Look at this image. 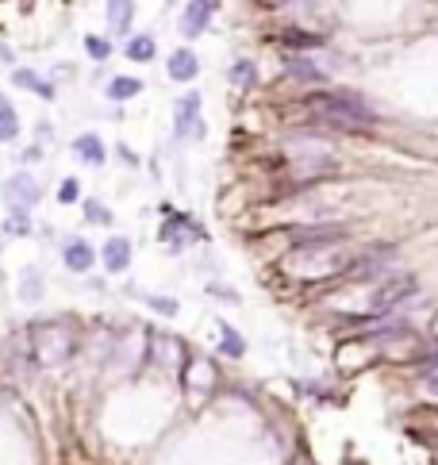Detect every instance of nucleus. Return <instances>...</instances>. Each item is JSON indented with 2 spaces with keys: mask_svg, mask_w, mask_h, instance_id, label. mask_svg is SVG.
Instances as JSON below:
<instances>
[{
  "mask_svg": "<svg viewBox=\"0 0 438 465\" xmlns=\"http://www.w3.org/2000/svg\"><path fill=\"white\" fill-rule=\"evenodd\" d=\"M131 16H135V4L131 0H108V24L116 35L131 31Z\"/></svg>",
  "mask_w": 438,
  "mask_h": 465,
  "instance_id": "4468645a",
  "label": "nucleus"
},
{
  "mask_svg": "<svg viewBox=\"0 0 438 465\" xmlns=\"http://www.w3.org/2000/svg\"><path fill=\"white\" fill-rule=\"evenodd\" d=\"M174 135L177 139H185V135H200V92H185V96L177 100Z\"/></svg>",
  "mask_w": 438,
  "mask_h": 465,
  "instance_id": "7ed1b4c3",
  "label": "nucleus"
},
{
  "mask_svg": "<svg viewBox=\"0 0 438 465\" xmlns=\"http://www.w3.org/2000/svg\"><path fill=\"white\" fill-rule=\"evenodd\" d=\"M74 154L81 162H89V166H104V142L96 139V135H77L74 139Z\"/></svg>",
  "mask_w": 438,
  "mask_h": 465,
  "instance_id": "f8f14e48",
  "label": "nucleus"
},
{
  "mask_svg": "<svg viewBox=\"0 0 438 465\" xmlns=\"http://www.w3.org/2000/svg\"><path fill=\"white\" fill-rule=\"evenodd\" d=\"M77 196H81V185H77L74 177H66V181H62V189H58V200H62V204H74Z\"/></svg>",
  "mask_w": 438,
  "mask_h": 465,
  "instance_id": "a878e982",
  "label": "nucleus"
},
{
  "mask_svg": "<svg viewBox=\"0 0 438 465\" xmlns=\"http://www.w3.org/2000/svg\"><path fill=\"white\" fill-rule=\"evenodd\" d=\"M85 46H89V54H92L96 62L108 58V42H104V39H92V35H89V39H85Z\"/></svg>",
  "mask_w": 438,
  "mask_h": 465,
  "instance_id": "bb28decb",
  "label": "nucleus"
},
{
  "mask_svg": "<svg viewBox=\"0 0 438 465\" xmlns=\"http://www.w3.org/2000/svg\"><path fill=\"white\" fill-rule=\"evenodd\" d=\"M346 239L342 227H312V231H300L296 235V246H331V242Z\"/></svg>",
  "mask_w": 438,
  "mask_h": 465,
  "instance_id": "ddd939ff",
  "label": "nucleus"
},
{
  "mask_svg": "<svg viewBox=\"0 0 438 465\" xmlns=\"http://www.w3.org/2000/svg\"><path fill=\"white\" fill-rule=\"evenodd\" d=\"M308 112H312L319 124L339 127V131H369V127L377 124L373 108L362 96H354V92H315V96L308 100Z\"/></svg>",
  "mask_w": 438,
  "mask_h": 465,
  "instance_id": "f257e3e1",
  "label": "nucleus"
},
{
  "mask_svg": "<svg viewBox=\"0 0 438 465\" xmlns=\"http://www.w3.org/2000/svg\"><path fill=\"white\" fill-rule=\"evenodd\" d=\"M19 135V119L16 112H12V104L4 96H0V142H12Z\"/></svg>",
  "mask_w": 438,
  "mask_h": 465,
  "instance_id": "f3484780",
  "label": "nucleus"
},
{
  "mask_svg": "<svg viewBox=\"0 0 438 465\" xmlns=\"http://www.w3.org/2000/svg\"><path fill=\"white\" fill-rule=\"evenodd\" d=\"M85 219H92V223H112V216H108V208L100 200H85Z\"/></svg>",
  "mask_w": 438,
  "mask_h": 465,
  "instance_id": "5701e85b",
  "label": "nucleus"
},
{
  "mask_svg": "<svg viewBox=\"0 0 438 465\" xmlns=\"http://www.w3.org/2000/svg\"><path fill=\"white\" fill-rule=\"evenodd\" d=\"M196 74H200V62H196L192 50H174V54H169V77H174V81H192Z\"/></svg>",
  "mask_w": 438,
  "mask_h": 465,
  "instance_id": "9b49d317",
  "label": "nucleus"
},
{
  "mask_svg": "<svg viewBox=\"0 0 438 465\" xmlns=\"http://www.w3.org/2000/svg\"><path fill=\"white\" fill-rule=\"evenodd\" d=\"M385 262H392V250H373V254L357 257L354 266H346V273L354 277V281H365V277H377Z\"/></svg>",
  "mask_w": 438,
  "mask_h": 465,
  "instance_id": "9d476101",
  "label": "nucleus"
},
{
  "mask_svg": "<svg viewBox=\"0 0 438 465\" xmlns=\"http://www.w3.org/2000/svg\"><path fill=\"white\" fill-rule=\"evenodd\" d=\"M12 77H16V85H24V89H31V92H39L42 100H54V89H50V85L42 81L39 74H31V69H16Z\"/></svg>",
  "mask_w": 438,
  "mask_h": 465,
  "instance_id": "dca6fc26",
  "label": "nucleus"
},
{
  "mask_svg": "<svg viewBox=\"0 0 438 465\" xmlns=\"http://www.w3.org/2000/svg\"><path fill=\"white\" fill-rule=\"evenodd\" d=\"M8 231H12V235H27V231H31V216H27V208H12Z\"/></svg>",
  "mask_w": 438,
  "mask_h": 465,
  "instance_id": "4be33fe9",
  "label": "nucleus"
},
{
  "mask_svg": "<svg viewBox=\"0 0 438 465\" xmlns=\"http://www.w3.org/2000/svg\"><path fill=\"white\" fill-rule=\"evenodd\" d=\"M146 304L154 307V312H162V316H177V300H169V296H146Z\"/></svg>",
  "mask_w": 438,
  "mask_h": 465,
  "instance_id": "b1692460",
  "label": "nucleus"
},
{
  "mask_svg": "<svg viewBox=\"0 0 438 465\" xmlns=\"http://www.w3.org/2000/svg\"><path fill=\"white\" fill-rule=\"evenodd\" d=\"M435 331H438V319H435Z\"/></svg>",
  "mask_w": 438,
  "mask_h": 465,
  "instance_id": "c85d7f7f",
  "label": "nucleus"
},
{
  "mask_svg": "<svg viewBox=\"0 0 438 465\" xmlns=\"http://www.w3.org/2000/svg\"><path fill=\"white\" fill-rule=\"evenodd\" d=\"M104 266H108V273H124V269L131 266V242H127L124 235L104 242Z\"/></svg>",
  "mask_w": 438,
  "mask_h": 465,
  "instance_id": "0eeeda50",
  "label": "nucleus"
},
{
  "mask_svg": "<svg viewBox=\"0 0 438 465\" xmlns=\"http://www.w3.org/2000/svg\"><path fill=\"white\" fill-rule=\"evenodd\" d=\"M150 354H154L158 366H166V369H181L185 346H181L177 339H169V335H154V342H150Z\"/></svg>",
  "mask_w": 438,
  "mask_h": 465,
  "instance_id": "39448f33",
  "label": "nucleus"
},
{
  "mask_svg": "<svg viewBox=\"0 0 438 465\" xmlns=\"http://www.w3.org/2000/svg\"><path fill=\"white\" fill-rule=\"evenodd\" d=\"M212 16H215V0H192L189 8H185V16H181L185 35H200L208 24H212Z\"/></svg>",
  "mask_w": 438,
  "mask_h": 465,
  "instance_id": "423d86ee",
  "label": "nucleus"
},
{
  "mask_svg": "<svg viewBox=\"0 0 438 465\" xmlns=\"http://www.w3.org/2000/svg\"><path fill=\"white\" fill-rule=\"evenodd\" d=\"M8 200H12V208H31L35 200H39V185L27 174H16L8 181Z\"/></svg>",
  "mask_w": 438,
  "mask_h": 465,
  "instance_id": "1a4fd4ad",
  "label": "nucleus"
},
{
  "mask_svg": "<svg viewBox=\"0 0 438 465\" xmlns=\"http://www.w3.org/2000/svg\"><path fill=\"white\" fill-rule=\"evenodd\" d=\"M415 292V277H396V281H385L377 292H373V312H389V307H396L400 300H407Z\"/></svg>",
  "mask_w": 438,
  "mask_h": 465,
  "instance_id": "20e7f679",
  "label": "nucleus"
},
{
  "mask_svg": "<svg viewBox=\"0 0 438 465\" xmlns=\"http://www.w3.org/2000/svg\"><path fill=\"white\" fill-rule=\"evenodd\" d=\"M231 81L239 85V89H254V81H258V74H254V62H246V58H239L231 66Z\"/></svg>",
  "mask_w": 438,
  "mask_h": 465,
  "instance_id": "6ab92c4d",
  "label": "nucleus"
},
{
  "mask_svg": "<svg viewBox=\"0 0 438 465\" xmlns=\"http://www.w3.org/2000/svg\"><path fill=\"white\" fill-rule=\"evenodd\" d=\"M74 354V335L66 327H39L35 331V362L39 366H62Z\"/></svg>",
  "mask_w": 438,
  "mask_h": 465,
  "instance_id": "f03ea898",
  "label": "nucleus"
},
{
  "mask_svg": "<svg viewBox=\"0 0 438 465\" xmlns=\"http://www.w3.org/2000/svg\"><path fill=\"white\" fill-rule=\"evenodd\" d=\"M289 69H292V74H296V77H304V81H319V69H315L312 66V62H308V58H289Z\"/></svg>",
  "mask_w": 438,
  "mask_h": 465,
  "instance_id": "412c9836",
  "label": "nucleus"
},
{
  "mask_svg": "<svg viewBox=\"0 0 438 465\" xmlns=\"http://www.w3.org/2000/svg\"><path fill=\"white\" fill-rule=\"evenodd\" d=\"M430 392H435V396H438V377H435V381H430Z\"/></svg>",
  "mask_w": 438,
  "mask_h": 465,
  "instance_id": "cd10ccee",
  "label": "nucleus"
},
{
  "mask_svg": "<svg viewBox=\"0 0 438 465\" xmlns=\"http://www.w3.org/2000/svg\"><path fill=\"white\" fill-rule=\"evenodd\" d=\"M62 257H66V266L74 269V273H89L92 262H96L92 246H89V242H81V239H69V242H66V250H62Z\"/></svg>",
  "mask_w": 438,
  "mask_h": 465,
  "instance_id": "6e6552de",
  "label": "nucleus"
},
{
  "mask_svg": "<svg viewBox=\"0 0 438 465\" xmlns=\"http://www.w3.org/2000/svg\"><path fill=\"white\" fill-rule=\"evenodd\" d=\"M242 350H246L242 335L235 331V327H227V323H224V354H227V357H242Z\"/></svg>",
  "mask_w": 438,
  "mask_h": 465,
  "instance_id": "aec40b11",
  "label": "nucleus"
},
{
  "mask_svg": "<svg viewBox=\"0 0 438 465\" xmlns=\"http://www.w3.org/2000/svg\"><path fill=\"white\" fill-rule=\"evenodd\" d=\"M139 92H142L139 77H112V81H108V96L112 100H131V96H139Z\"/></svg>",
  "mask_w": 438,
  "mask_h": 465,
  "instance_id": "2eb2a0df",
  "label": "nucleus"
},
{
  "mask_svg": "<svg viewBox=\"0 0 438 465\" xmlns=\"http://www.w3.org/2000/svg\"><path fill=\"white\" fill-rule=\"evenodd\" d=\"M285 42H289V46H319V35H304V31H289L285 35Z\"/></svg>",
  "mask_w": 438,
  "mask_h": 465,
  "instance_id": "393cba45",
  "label": "nucleus"
},
{
  "mask_svg": "<svg viewBox=\"0 0 438 465\" xmlns=\"http://www.w3.org/2000/svg\"><path fill=\"white\" fill-rule=\"evenodd\" d=\"M154 39H150V35H135L131 42H127V58H135V62H150L154 58Z\"/></svg>",
  "mask_w": 438,
  "mask_h": 465,
  "instance_id": "a211bd4d",
  "label": "nucleus"
}]
</instances>
